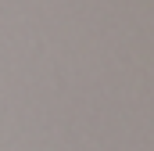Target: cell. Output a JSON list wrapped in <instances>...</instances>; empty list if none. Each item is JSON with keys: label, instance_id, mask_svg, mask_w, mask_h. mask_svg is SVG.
I'll return each mask as SVG.
<instances>
[]
</instances>
